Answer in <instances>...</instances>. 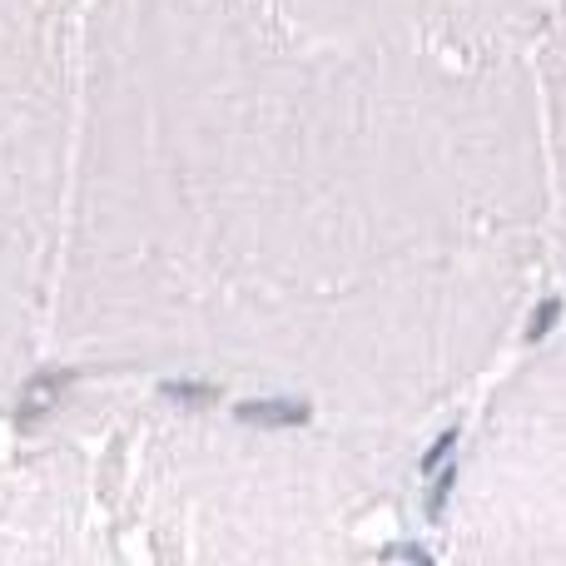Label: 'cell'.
<instances>
[{"mask_svg": "<svg viewBox=\"0 0 566 566\" xmlns=\"http://www.w3.org/2000/svg\"><path fill=\"white\" fill-rule=\"evenodd\" d=\"M552 254L532 55L343 45L269 0H90L50 353L428 438Z\"/></svg>", "mask_w": 566, "mask_h": 566, "instance_id": "6da1fadb", "label": "cell"}, {"mask_svg": "<svg viewBox=\"0 0 566 566\" xmlns=\"http://www.w3.org/2000/svg\"><path fill=\"white\" fill-rule=\"evenodd\" d=\"M418 442L318 412L159 402L115 442L119 532L169 566H328L368 552Z\"/></svg>", "mask_w": 566, "mask_h": 566, "instance_id": "7a4b0ae2", "label": "cell"}, {"mask_svg": "<svg viewBox=\"0 0 566 566\" xmlns=\"http://www.w3.org/2000/svg\"><path fill=\"white\" fill-rule=\"evenodd\" d=\"M75 155V45L55 0H0V402L50 348Z\"/></svg>", "mask_w": 566, "mask_h": 566, "instance_id": "3957f363", "label": "cell"}, {"mask_svg": "<svg viewBox=\"0 0 566 566\" xmlns=\"http://www.w3.org/2000/svg\"><path fill=\"white\" fill-rule=\"evenodd\" d=\"M442 552L566 566V338L492 382L442 492Z\"/></svg>", "mask_w": 566, "mask_h": 566, "instance_id": "277c9868", "label": "cell"}, {"mask_svg": "<svg viewBox=\"0 0 566 566\" xmlns=\"http://www.w3.org/2000/svg\"><path fill=\"white\" fill-rule=\"evenodd\" d=\"M115 462L109 472L85 442H45L0 462V566L119 562Z\"/></svg>", "mask_w": 566, "mask_h": 566, "instance_id": "5b68a950", "label": "cell"}, {"mask_svg": "<svg viewBox=\"0 0 566 566\" xmlns=\"http://www.w3.org/2000/svg\"><path fill=\"white\" fill-rule=\"evenodd\" d=\"M269 10L343 45L507 60L537 50L552 0H269Z\"/></svg>", "mask_w": 566, "mask_h": 566, "instance_id": "8992f818", "label": "cell"}, {"mask_svg": "<svg viewBox=\"0 0 566 566\" xmlns=\"http://www.w3.org/2000/svg\"><path fill=\"white\" fill-rule=\"evenodd\" d=\"M542 90V129H547V179H552V249L566 264V0H552L547 30L532 50Z\"/></svg>", "mask_w": 566, "mask_h": 566, "instance_id": "52a82bcc", "label": "cell"}]
</instances>
